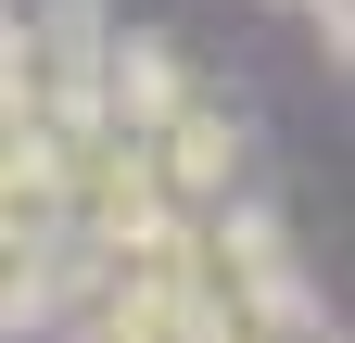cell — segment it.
<instances>
[{
	"label": "cell",
	"instance_id": "obj_6",
	"mask_svg": "<svg viewBox=\"0 0 355 343\" xmlns=\"http://www.w3.org/2000/svg\"><path fill=\"white\" fill-rule=\"evenodd\" d=\"M26 140H38V127H26V115H13V102H0V153H26Z\"/></svg>",
	"mask_w": 355,
	"mask_h": 343
},
{
	"label": "cell",
	"instance_id": "obj_3",
	"mask_svg": "<svg viewBox=\"0 0 355 343\" xmlns=\"http://www.w3.org/2000/svg\"><path fill=\"white\" fill-rule=\"evenodd\" d=\"M64 292V229H0V331H51Z\"/></svg>",
	"mask_w": 355,
	"mask_h": 343
},
{
	"label": "cell",
	"instance_id": "obj_2",
	"mask_svg": "<svg viewBox=\"0 0 355 343\" xmlns=\"http://www.w3.org/2000/svg\"><path fill=\"white\" fill-rule=\"evenodd\" d=\"M13 13H26V76H13V115H26V127H64V115H89L114 13H102V0H13Z\"/></svg>",
	"mask_w": 355,
	"mask_h": 343
},
{
	"label": "cell",
	"instance_id": "obj_4",
	"mask_svg": "<svg viewBox=\"0 0 355 343\" xmlns=\"http://www.w3.org/2000/svg\"><path fill=\"white\" fill-rule=\"evenodd\" d=\"M13 76H26V13L0 0V102H13Z\"/></svg>",
	"mask_w": 355,
	"mask_h": 343
},
{
	"label": "cell",
	"instance_id": "obj_1",
	"mask_svg": "<svg viewBox=\"0 0 355 343\" xmlns=\"http://www.w3.org/2000/svg\"><path fill=\"white\" fill-rule=\"evenodd\" d=\"M140 165H153V191H165V217H203V203H229V191H254V127L229 115L191 76L153 127H140Z\"/></svg>",
	"mask_w": 355,
	"mask_h": 343
},
{
	"label": "cell",
	"instance_id": "obj_5",
	"mask_svg": "<svg viewBox=\"0 0 355 343\" xmlns=\"http://www.w3.org/2000/svg\"><path fill=\"white\" fill-rule=\"evenodd\" d=\"M304 13H318V38H330V64H343V0H304Z\"/></svg>",
	"mask_w": 355,
	"mask_h": 343
}]
</instances>
